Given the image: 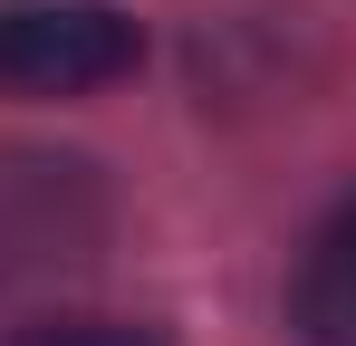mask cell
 <instances>
[{
  "label": "cell",
  "mask_w": 356,
  "mask_h": 346,
  "mask_svg": "<svg viewBox=\"0 0 356 346\" xmlns=\"http://www.w3.org/2000/svg\"><path fill=\"white\" fill-rule=\"evenodd\" d=\"M145 58L116 0H0V97H87Z\"/></svg>",
  "instance_id": "6da1fadb"
},
{
  "label": "cell",
  "mask_w": 356,
  "mask_h": 346,
  "mask_svg": "<svg viewBox=\"0 0 356 346\" xmlns=\"http://www.w3.org/2000/svg\"><path fill=\"white\" fill-rule=\"evenodd\" d=\"M97 231H106V192H97L87 164H58V154H0V288L87 260Z\"/></svg>",
  "instance_id": "7a4b0ae2"
},
{
  "label": "cell",
  "mask_w": 356,
  "mask_h": 346,
  "mask_svg": "<svg viewBox=\"0 0 356 346\" xmlns=\"http://www.w3.org/2000/svg\"><path fill=\"white\" fill-rule=\"evenodd\" d=\"M298 337L308 346H356V202L327 212L308 260H298Z\"/></svg>",
  "instance_id": "3957f363"
},
{
  "label": "cell",
  "mask_w": 356,
  "mask_h": 346,
  "mask_svg": "<svg viewBox=\"0 0 356 346\" xmlns=\"http://www.w3.org/2000/svg\"><path fill=\"white\" fill-rule=\"evenodd\" d=\"M10 346H154L145 327H116V318H58V327H19Z\"/></svg>",
  "instance_id": "277c9868"
}]
</instances>
